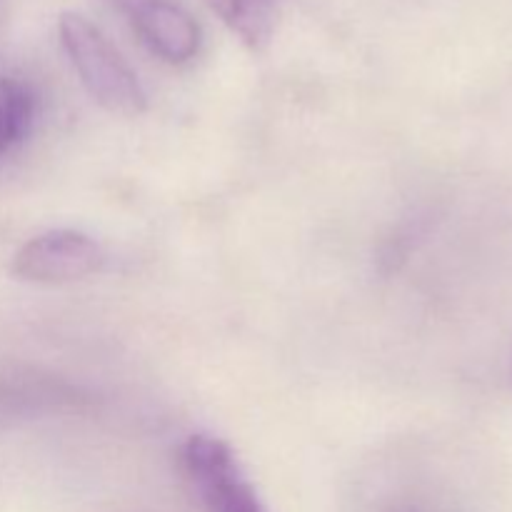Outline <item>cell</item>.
Listing matches in <instances>:
<instances>
[{
    "instance_id": "6da1fadb",
    "label": "cell",
    "mask_w": 512,
    "mask_h": 512,
    "mask_svg": "<svg viewBox=\"0 0 512 512\" xmlns=\"http://www.w3.org/2000/svg\"><path fill=\"white\" fill-rule=\"evenodd\" d=\"M58 33L75 73L80 75V83L100 108L123 118L145 113L148 98L138 75L130 70L113 43L100 33L98 25L78 13H63Z\"/></svg>"
},
{
    "instance_id": "7a4b0ae2",
    "label": "cell",
    "mask_w": 512,
    "mask_h": 512,
    "mask_svg": "<svg viewBox=\"0 0 512 512\" xmlns=\"http://www.w3.org/2000/svg\"><path fill=\"white\" fill-rule=\"evenodd\" d=\"M183 465L208 512H268L228 443L193 435L183 448Z\"/></svg>"
},
{
    "instance_id": "3957f363",
    "label": "cell",
    "mask_w": 512,
    "mask_h": 512,
    "mask_svg": "<svg viewBox=\"0 0 512 512\" xmlns=\"http://www.w3.org/2000/svg\"><path fill=\"white\" fill-rule=\"evenodd\" d=\"M103 250L78 230H50L28 240L13 258V275L28 283L63 285L98 273Z\"/></svg>"
},
{
    "instance_id": "277c9868",
    "label": "cell",
    "mask_w": 512,
    "mask_h": 512,
    "mask_svg": "<svg viewBox=\"0 0 512 512\" xmlns=\"http://www.w3.org/2000/svg\"><path fill=\"white\" fill-rule=\"evenodd\" d=\"M150 53L170 65H185L200 53V25L178 0H113Z\"/></svg>"
},
{
    "instance_id": "5b68a950",
    "label": "cell",
    "mask_w": 512,
    "mask_h": 512,
    "mask_svg": "<svg viewBox=\"0 0 512 512\" xmlns=\"http://www.w3.org/2000/svg\"><path fill=\"white\" fill-rule=\"evenodd\" d=\"M35 98L23 83L0 78V155L8 153L33 123Z\"/></svg>"
},
{
    "instance_id": "8992f818",
    "label": "cell",
    "mask_w": 512,
    "mask_h": 512,
    "mask_svg": "<svg viewBox=\"0 0 512 512\" xmlns=\"http://www.w3.org/2000/svg\"><path fill=\"white\" fill-rule=\"evenodd\" d=\"M265 3H273V0H265Z\"/></svg>"
}]
</instances>
